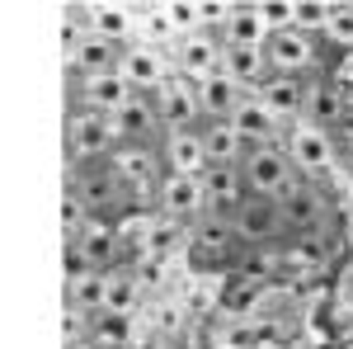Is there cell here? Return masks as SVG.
<instances>
[{"mask_svg": "<svg viewBox=\"0 0 353 349\" xmlns=\"http://www.w3.org/2000/svg\"><path fill=\"white\" fill-rule=\"evenodd\" d=\"M156 156H161L165 175H193V180H198V175L208 170V151H203L198 128H170V133H161Z\"/></svg>", "mask_w": 353, "mask_h": 349, "instance_id": "obj_14", "label": "cell"}, {"mask_svg": "<svg viewBox=\"0 0 353 349\" xmlns=\"http://www.w3.org/2000/svg\"><path fill=\"white\" fill-rule=\"evenodd\" d=\"M85 340L99 349H128L132 345V317H123V312H94L90 326H85Z\"/></svg>", "mask_w": 353, "mask_h": 349, "instance_id": "obj_26", "label": "cell"}, {"mask_svg": "<svg viewBox=\"0 0 353 349\" xmlns=\"http://www.w3.org/2000/svg\"><path fill=\"white\" fill-rule=\"evenodd\" d=\"M66 349H99V345H90V340H71Z\"/></svg>", "mask_w": 353, "mask_h": 349, "instance_id": "obj_34", "label": "cell"}, {"mask_svg": "<svg viewBox=\"0 0 353 349\" xmlns=\"http://www.w3.org/2000/svg\"><path fill=\"white\" fill-rule=\"evenodd\" d=\"M66 307H71V312H85V317H94V312L104 307V274H94V269L71 274V279H66Z\"/></svg>", "mask_w": 353, "mask_h": 349, "instance_id": "obj_29", "label": "cell"}, {"mask_svg": "<svg viewBox=\"0 0 353 349\" xmlns=\"http://www.w3.org/2000/svg\"><path fill=\"white\" fill-rule=\"evenodd\" d=\"M151 104H156V118H161V128H198L203 118H198V100H193V81H184L179 71H170L156 90H151Z\"/></svg>", "mask_w": 353, "mask_h": 349, "instance_id": "obj_11", "label": "cell"}, {"mask_svg": "<svg viewBox=\"0 0 353 349\" xmlns=\"http://www.w3.org/2000/svg\"><path fill=\"white\" fill-rule=\"evenodd\" d=\"M264 66H269V76L311 81V76H321V38L301 33L297 24L273 28L269 38H264Z\"/></svg>", "mask_w": 353, "mask_h": 349, "instance_id": "obj_3", "label": "cell"}, {"mask_svg": "<svg viewBox=\"0 0 353 349\" xmlns=\"http://www.w3.org/2000/svg\"><path fill=\"white\" fill-rule=\"evenodd\" d=\"M113 128L104 113H90V109H71L66 113V161L71 170H85V165H104L113 156Z\"/></svg>", "mask_w": 353, "mask_h": 349, "instance_id": "obj_5", "label": "cell"}, {"mask_svg": "<svg viewBox=\"0 0 353 349\" xmlns=\"http://www.w3.org/2000/svg\"><path fill=\"white\" fill-rule=\"evenodd\" d=\"M137 297H141V283H137L132 269L118 265V269L104 274V307H99V312H123V317H132Z\"/></svg>", "mask_w": 353, "mask_h": 349, "instance_id": "obj_28", "label": "cell"}, {"mask_svg": "<svg viewBox=\"0 0 353 349\" xmlns=\"http://www.w3.org/2000/svg\"><path fill=\"white\" fill-rule=\"evenodd\" d=\"M189 250L198 260H236V227L226 213H203L198 222H189Z\"/></svg>", "mask_w": 353, "mask_h": 349, "instance_id": "obj_15", "label": "cell"}, {"mask_svg": "<svg viewBox=\"0 0 353 349\" xmlns=\"http://www.w3.org/2000/svg\"><path fill=\"white\" fill-rule=\"evenodd\" d=\"M339 113H344V95H339V85L330 81V76H311V81H306L301 123H311V128H321V133H334Z\"/></svg>", "mask_w": 353, "mask_h": 349, "instance_id": "obj_20", "label": "cell"}, {"mask_svg": "<svg viewBox=\"0 0 353 349\" xmlns=\"http://www.w3.org/2000/svg\"><path fill=\"white\" fill-rule=\"evenodd\" d=\"M278 217H283L288 236H316V232L325 227V198H321V189L301 185L297 194H288V198L278 203Z\"/></svg>", "mask_w": 353, "mask_h": 349, "instance_id": "obj_17", "label": "cell"}, {"mask_svg": "<svg viewBox=\"0 0 353 349\" xmlns=\"http://www.w3.org/2000/svg\"><path fill=\"white\" fill-rule=\"evenodd\" d=\"M156 208H161L165 222L174 227H189L208 213V198H203V175H161V189H156Z\"/></svg>", "mask_w": 353, "mask_h": 349, "instance_id": "obj_8", "label": "cell"}, {"mask_svg": "<svg viewBox=\"0 0 353 349\" xmlns=\"http://www.w3.org/2000/svg\"><path fill=\"white\" fill-rule=\"evenodd\" d=\"M174 66H179V76L184 81H208V76H217L221 71V38L217 33H208V28H193L179 38V48H174Z\"/></svg>", "mask_w": 353, "mask_h": 349, "instance_id": "obj_12", "label": "cell"}, {"mask_svg": "<svg viewBox=\"0 0 353 349\" xmlns=\"http://www.w3.org/2000/svg\"><path fill=\"white\" fill-rule=\"evenodd\" d=\"M104 165L123 180V189L132 194V203L141 213L156 208V189H161V175H165L156 147H113V156Z\"/></svg>", "mask_w": 353, "mask_h": 349, "instance_id": "obj_6", "label": "cell"}, {"mask_svg": "<svg viewBox=\"0 0 353 349\" xmlns=\"http://www.w3.org/2000/svg\"><path fill=\"white\" fill-rule=\"evenodd\" d=\"M321 38L334 43L339 53H353V5H334V10H330V24H325Z\"/></svg>", "mask_w": 353, "mask_h": 349, "instance_id": "obj_31", "label": "cell"}, {"mask_svg": "<svg viewBox=\"0 0 353 349\" xmlns=\"http://www.w3.org/2000/svg\"><path fill=\"white\" fill-rule=\"evenodd\" d=\"M85 19L94 38H109V43H128V33H132V10H123V5H85Z\"/></svg>", "mask_w": 353, "mask_h": 349, "instance_id": "obj_27", "label": "cell"}, {"mask_svg": "<svg viewBox=\"0 0 353 349\" xmlns=\"http://www.w3.org/2000/svg\"><path fill=\"white\" fill-rule=\"evenodd\" d=\"M254 100H264V104L288 123H297L301 118V104H306V81H297V76H264V85L254 90Z\"/></svg>", "mask_w": 353, "mask_h": 349, "instance_id": "obj_24", "label": "cell"}, {"mask_svg": "<svg viewBox=\"0 0 353 349\" xmlns=\"http://www.w3.org/2000/svg\"><path fill=\"white\" fill-rule=\"evenodd\" d=\"M330 10H334V5H325V0H297V5H292V24H297L301 33H316V38H321L325 24H330Z\"/></svg>", "mask_w": 353, "mask_h": 349, "instance_id": "obj_30", "label": "cell"}, {"mask_svg": "<svg viewBox=\"0 0 353 349\" xmlns=\"http://www.w3.org/2000/svg\"><path fill=\"white\" fill-rule=\"evenodd\" d=\"M66 241L81 250V265L94 269V274H109V269L123 265V245H118V227H113V222L85 217L81 232H76V236H66Z\"/></svg>", "mask_w": 353, "mask_h": 349, "instance_id": "obj_9", "label": "cell"}, {"mask_svg": "<svg viewBox=\"0 0 353 349\" xmlns=\"http://www.w3.org/2000/svg\"><path fill=\"white\" fill-rule=\"evenodd\" d=\"M76 95H81L76 109H90V113H104V118H109L113 109H123L137 90L123 81L118 71H109V76H76Z\"/></svg>", "mask_w": 353, "mask_h": 349, "instance_id": "obj_19", "label": "cell"}, {"mask_svg": "<svg viewBox=\"0 0 353 349\" xmlns=\"http://www.w3.org/2000/svg\"><path fill=\"white\" fill-rule=\"evenodd\" d=\"M193 100H198V118H231L236 109H241L245 90L226 71H217V76H208V81L193 85Z\"/></svg>", "mask_w": 353, "mask_h": 349, "instance_id": "obj_22", "label": "cell"}, {"mask_svg": "<svg viewBox=\"0 0 353 349\" xmlns=\"http://www.w3.org/2000/svg\"><path fill=\"white\" fill-rule=\"evenodd\" d=\"M217 38L231 43V48H264L269 28H264V19H259L254 5H231V15H226V24H221Z\"/></svg>", "mask_w": 353, "mask_h": 349, "instance_id": "obj_25", "label": "cell"}, {"mask_svg": "<svg viewBox=\"0 0 353 349\" xmlns=\"http://www.w3.org/2000/svg\"><path fill=\"white\" fill-rule=\"evenodd\" d=\"M241 180L250 198H269V203H283L288 194H297L306 185L292 170V161L283 156V147H250L241 161Z\"/></svg>", "mask_w": 353, "mask_h": 349, "instance_id": "obj_2", "label": "cell"}, {"mask_svg": "<svg viewBox=\"0 0 353 349\" xmlns=\"http://www.w3.org/2000/svg\"><path fill=\"white\" fill-rule=\"evenodd\" d=\"M231 227H236L241 250H273V245L288 236V227H283V217H278V203H269V198H250V194L236 203Z\"/></svg>", "mask_w": 353, "mask_h": 349, "instance_id": "obj_7", "label": "cell"}, {"mask_svg": "<svg viewBox=\"0 0 353 349\" xmlns=\"http://www.w3.org/2000/svg\"><path fill=\"white\" fill-rule=\"evenodd\" d=\"M292 5H297V0H259V5H254V10H259V19H264V28H288L292 24Z\"/></svg>", "mask_w": 353, "mask_h": 349, "instance_id": "obj_32", "label": "cell"}, {"mask_svg": "<svg viewBox=\"0 0 353 349\" xmlns=\"http://www.w3.org/2000/svg\"><path fill=\"white\" fill-rule=\"evenodd\" d=\"M231 123H236V133L245 137V147H278L283 133H288V123H283L264 100H254V95L241 100V109L231 113Z\"/></svg>", "mask_w": 353, "mask_h": 349, "instance_id": "obj_16", "label": "cell"}, {"mask_svg": "<svg viewBox=\"0 0 353 349\" xmlns=\"http://www.w3.org/2000/svg\"><path fill=\"white\" fill-rule=\"evenodd\" d=\"M109 128H113V142H118V147H151V142L165 133L161 118H156L151 95H132L123 109H113Z\"/></svg>", "mask_w": 353, "mask_h": 349, "instance_id": "obj_10", "label": "cell"}, {"mask_svg": "<svg viewBox=\"0 0 353 349\" xmlns=\"http://www.w3.org/2000/svg\"><path fill=\"white\" fill-rule=\"evenodd\" d=\"M71 194L81 198L85 217H99V222H123L128 213H137L132 194L123 189V180L113 175L109 165H85V170H71Z\"/></svg>", "mask_w": 353, "mask_h": 349, "instance_id": "obj_1", "label": "cell"}, {"mask_svg": "<svg viewBox=\"0 0 353 349\" xmlns=\"http://www.w3.org/2000/svg\"><path fill=\"white\" fill-rule=\"evenodd\" d=\"M283 156L292 161V170H297L306 185H316V180H325L330 170L339 165V147H334V137L321 133V128H311V123H288V133H283Z\"/></svg>", "mask_w": 353, "mask_h": 349, "instance_id": "obj_4", "label": "cell"}, {"mask_svg": "<svg viewBox=\"0 0 353 349\" xmlns=\"http://www.w3.org/2000/svg\"><path fill=\"white\" fill-rule=\"evenodd\" d=\"M334 147H344V151H349L353 156V104H344V113H339V123H334Z\"/></svg>", "mask_w": 353, "mask_h": 349, "instance_id": "obj_33", "label": "cell"}, {"mask_svg": "<svg viewBox=\"0 0 353 349\" xmlns=\"http://www.w3.org/2000/svg\"><path fill=\"white\" fill-rule=\"evenodd\" d=\"M118 53H123V43L81 33V38H71L66 62H71V76H109V71H118Z\"/></svg>", "mask_w": 353, "mask_h": 349, "instance_id": "obj_18", "label": "cell"}, {"mask_svg": "<svg viewBox=\"0 0 353 349\" xmlns=\"http://www.w3.org/2000/svg\"><path fill=\"white\" fill-rule=\"evenodd\" d=\"M198 137H203V151H208V165H241L245 161V137L236 133L231 118H203L198 123Z\"/></svg>", "mask_w": 353, "mask_h": 349, "instance_id": "obj_21", "label": "cell"}, {"mask_svg": "<svg viewBox=\"0 0 353 349\" xmlns=\"http://www.w3.org/2000/svg\"><path fill=\"white\" fill-rule=\"evenodd\" d=\"M203 198H208V213H236V203L245 198V180L241 165H208L203 170Z\"/></svg>", "mask_w": 353, "mask_h": 349, "instance_id": "obj_23", "label": "cell"}, {"mask_svg": "<svg viewBox=\"0 0 353 349\" xmlns=\"http://www.w3.org/2000/svg\"><path fill=\"white\" fill-rule=\"evenodd\" d=\"M118 76L132 85L137 95H151L156 85L170 76V66H165V57L156 43H123V53H118Z\"/></svg>", "mask_w": 353, "mask_h": 349, "instance_id": "obj_13", "label": "cell"}]
</instances>
